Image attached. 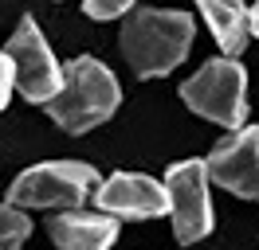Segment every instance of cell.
<instances>
[{
  "mask_svg": "<svg viewBox=\"0 0 259 250\" xmlns=\"http://www.w3.org/2000/svg\"><path fill=\"white\" fill-rule=\"evenodd\" d=\"M208 180L236 192L240 200L259 203V125H243L240 133L224 137L208 156Z\"/></svg>",
  "mask_w": 259,
  "mask_h": 250,
  "instance_id": "cell-7",
  "label": "cell"
},
{
  "mask_svg": "<svg viewBox=\"0 0 259 250\" xmlns=\"http://www.w3.org/2000/svg\"><path fill=\"white\" fill-rule=\"evenodd\" d=\"M122 102V90H118V78L110 75L106 62L91 59V55H79V59L67 62V78L63 90L55 102H48V117L67 133H87L110 117Z\"/></svg>",
  "mask_w": 259,
  "mask_h": 250,
  "instance_id": "cell-2",
  "label": "cell"
},
{
  "mask_svg": "<svg viewBox=\"0 0 259 250\" xmlns=\"http://www.w3.org/2000/svg\"><path fill=\"white\" fill-rule=\"evenodd\" d=\"M4 55L12 62V71H16V90L24 94L28 102L48 106V102L59 98L67 71L55 62L48 39H44V31H39V24H35L32 16H24L16 24L12 39L4 43Z\"/></svg>",
  "mask_w": 259,
  "mask_h": 250,
  "instance_id": "cell-5",
  "label": "cell"
},
{
  "mask_svg": "<svg viewBox=\"0 0 259 250\" xmlns=\"http://www.w3.org/2000/svg\"><path fill=\"white\" fill-rule=\"evenodd\" d=\"M193 12L181 8H134L122 24V55L134 67L138 78H157L169 75L173 67L185 62L193 47Z\"/></svg>",
  "mask_w": 259,
  "mask_h": 250,
  "instance_id": "cell-1",
  "label": "cell"
},
{
  "mask_svg": "<svg viewBox=\"0 0 259 250\" xmlns=\"http://www.w3.org/2000/svg\"><path fill=\"white\" fill-rule=\"evenodd\" d=\"M251 35H255V39H259V4H255V8H251Z\"/></svg>",
  "mask_w": 259,
  "mask_h": 250,
  "instance_id": "cell-14",
  "label": "cell"
},
{
  "mask_svg": "<svg viewBox=\"0 0 259 250\" xmlns=\"http://www.w3.org/2000/svg\"><path fill=\"white\" fill-rule=\"evenodd\" d=\"M82 12L91 16V20H118V16L134 12V4H126V0H87Z\"/></svg>",
  "mask_w": 259,
  "mask_h": 250,
  "instance_id": "cell-12",
  "label": "cell"
},
{
  "mask_svg": "<svg viewBox=\"0 0 259 250\" xmlns=\"http://www.w3.org/2000/svg\"><path fill=\"white\" fill-rule=\"evenodd\" d=\"M98 172L82 160H48L24 168L8 188V203L12 207H59V211H79L98 192Z\"/></svg>",
  "mask_w": 259,
  "mask_h": 250,
  "instance_id": "cell-3",
  "label": "cell"
},
{
  "mask_svg": "<svg viewBox=\"0 0 259 250\" xmlns=\"http://www.w3.org/2000/svg\"><path fill=\"white\" fill-rule=\"evenodd\" d=\"M95 207L110 219H157L169 211L165 184L142 172H114L95 192Z\"/></svg>",
  "mask_w": 259,
  "mask_h": 250,
  "instance_id": "cell-8",
  "label": "cell"
},
{
  "mask_svg": "<svg viewBox=\"0 0 259 250\" xmlns=\"http://www.w3.org/2000/svg\"><path fill=\"white\" fill-rule=\"evenodd\" d=\"M12 86H16V71H12L8 55L0 51V109L8 106V94H12Z\"/></svg>",
  "mask_w": 259,
  "mask_h": 250,
  "instance_id": "cell-13",
  "label": "cell"
},
{
  "mask_svg": "<svg viewBox=\"0 0 259 250\" xmlns=\"http://www.w3.org/2000/svg\"><path fill=\"white\" fill-rule=\"evenodd\" d=\"M165 196L173 234L181 246H193L212 231V200H208V164L204 160H181L165 172Z\"/></svg>",
  "mask_w": 259,
  "mask_h": 250,
  "instance_id": "cell-6",
  "label": "cell"
},
{
  "mask_svg": "<svg viewBox=\"0 0 259 250\" xmlns=\"http://www.w3.org/2000/svg\"><path fill=\"white\" fill-rule=\"evenodd\" d=\"M48 234L59 250H110L118 238V219L102 211H59L48 219Z\"/></svg>",
  "mask_w": 259,
  "mask_h": 250,
  "instance_id": "cell-9",
  "label": "cell"
},
{
  "mask_svg": "<svg viewBox=\"0 0 259 250\" xmlns=\"http://www.w3.org/2000/svg\"><path fill=\"white\" fill-rule=\"evenodd\" d=\"M200 16L212 28V39L220 43L224 59H236L251 39V8L236 0H200Z\"/></svg>",
  "mask_w": 259,
  "mask_h": 250,
  "instance_id": "cell-10",
  "label": "cell"
},
{
  "mask_svg": "<svg viewBox=\"0 0 259 250\" xmlns=\"http://www.w3.org/2000/svg\"><path fill=\"white\" fill-rule=\"evenodd\" d=\"M32 234V219L12 203H0V250H20Z\"/></svg>",
  "mask_w": 259,
  "mask_h": 250,
  "instance_id": "cell-11",
  "label": "cell"
},
{
  "mask_svg": "<svg viewBox=\"0 0 259 250\" xmlns=\"http://www.w3.org/2000/svg\"><path fill=\"white\" fill-rule=\"evenodd\" d=\"M181 98L193 113L240 133L243 121H247V71L236 59H224V55L208 59L193 78H185Z\"/></svg>",
  "mask_w": 259,
  "mask_h": 250,
  "instance_id": "cell-4",
  "label": "cell"
}]
</instances>
